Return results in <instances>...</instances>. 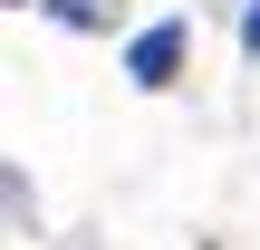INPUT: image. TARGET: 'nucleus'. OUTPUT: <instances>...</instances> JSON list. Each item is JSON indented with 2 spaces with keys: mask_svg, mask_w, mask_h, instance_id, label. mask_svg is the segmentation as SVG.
Returning <instances> with one entry per match:
<instances>
[{
  "mask_svg": "<svg viewBox=\"0 0 260 250\" xmlns=\"http://www.w3.org/2000/svg\"><path fill=\"white\" fill-rule=\"evenodd\" d=\"M174 67H183V19H164V29H145V39L125 48V77H135V87H164Z\"/></svg>",
  "mask_w": 260,
  "mask_h": 250,
  "instance_id": "f257e3e1",
  "label": "nucleus"
},
{
  "mask_svg": "<svg viewBox=\"0 0 260 250\" xmlns=\"http://www.w3.org/2000/svg\"><path fill=\"white\" fill-rule=\"evenodd\" d=\"M241 48H251V58H260V0H251V19H241Z\"/></svg>",
  "mask_w": 260,
  "mask_h": 250,
  "instance_id": "f03ea898",
  "label": "nucleus"
}]
</instances>
